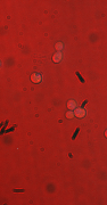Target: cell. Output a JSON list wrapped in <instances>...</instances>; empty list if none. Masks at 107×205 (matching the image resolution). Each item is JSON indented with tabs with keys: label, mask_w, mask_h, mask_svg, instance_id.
<instances>
[{
	"label": "cell",
	"mask_w": 107,
	"mask_h": 205,
	"mask_svg": "<svg viewBox=\"0 0 107 205\" xmlns=\"http://www.w3.org/2000/svg\"><path fill=\"white\" fill-rule=\"evenodd\" d=\"M74 115L76 116V117H79V119L84 117V116H86V110L82 108V107H77V108L74 110Z\"/></svg>",
	"instance_id": "1"
},
{
	"label": "cell",
	"mask_w": 107,
	"mask_h": 205,
	"mask_svg": "<svg viewBox=\"0 0 107 205\" xmlns=\"http://www.w3.org/2000/svg\"><path fill=\"white\" fill-rule=\"evenodd\" d=\"M42 80V76L41 74H39V73H33L31 75V81H32L33 83H40Z\"/></svg>",
	"instance_id": "2"
},
{
	"label": "cell",
	"mask_w": 107,
	"mask_h": 205,
	"mask_svg": "<svg viewBox=\"0 0 107 205\" xmlns=\"http://www.w3.org/2000/svg\"><path fill=\"white\" fill-rule=\"evenodd\" d=\"M62 59H63L62 51H57L56 54H54L53 55V62L54 63H59V62H62Z\"/></svg>",
	"instance_id": "3"
},
{
	"label": "cell",
	"mask_w": 107,
	"mask_h": 205,
	"mask_svg": "<svg viewBox=\"0 0 107 205\" xmlns=\"http://www.w3.org/2000/svg\"><path fill=\"white\" fill-rule=\"evenodd\" d=\"M67 108H69L70 111H74L75 108H77L75 100H69L67 101Z\"/></svg>",
	"instance_id": "4"
},
{
	"label": "cell",
	"mask_w": 107,
	"mask_h": 205,
	"mask_svg": "<svg viewBox=\"0 0 107 205\" xmlns=\"http://www.w3.org/2000/svg\"><path fill=\"white\" fill-rule=\"evenodd\" d=\"M74 112H73V111H70L69 110V112H67V113H66V119H69V120H72L73 119V117H74Z\"/></svg>",
	"instance_id": "5"
},
{
	"label": "cell",
	"mask_w": 107,
	"mask_h": 205,
	"mask_svg": "<svg viewBox=\"0 0 107 205\" xmlns=\"http://www.w3.org/2000/svg\"><path fill=\"white\" fill-rule=\"evenodd\" d=\"M63 48H64V43H63V42H57V43H56V49H57V51H62Z\"/></svg>",
	"instance_id": "6"
},
{
	"label": "cell",
	"mask_w": 107,
	"mask_h": 205,
	"mask_svg": "<svg viewBox=\"0 0 107 205\" xmlns=\"http://www.w3.org/2000/svg\"><path fill=\"white\" fill-rule=\"evenodd\" d=\"M79 131H80V129H76V132H75L74 136H73V139H75V137H76V134L79 133Z\"/></svg>",
	"instance_id": "7"
},
{
	"label": "cell",
	"mask_w": 107,
	"mask_h": 205,
	"mask_svg": "<svg viewBox=\"0 0 107 205\" xmlns=\"http://www.w3.org/2000/svg\"><path fill=\"white\" fill-rule=\"evenodd\" d=\"M105 137H107V130L105 131Z\"/></svg>",
	"instance_id": "8"
}]
</instances>
